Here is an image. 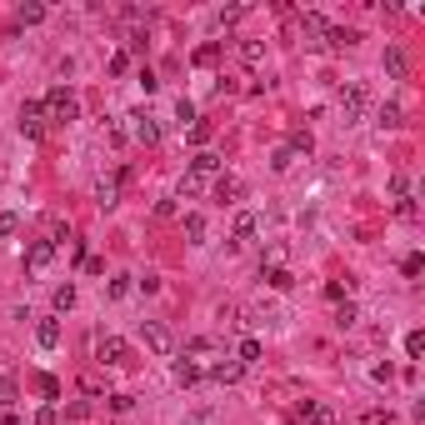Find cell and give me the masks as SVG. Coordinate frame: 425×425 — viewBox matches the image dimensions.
<instances>
[{
	"label": "cell",
	"instance_id": "36",
	"mask_svg": "<svg viewBox=\"0 0 425 425\" xmlns=\"http://www.w3.org/2000/svg\"><path fill=\"white\" fill-rule=\"evenodd\" d=\"M205 350H216V340H190V346H185V360H190V355H205Z\"/></svg>",
	"mask_w": 425,
	"mask_h": 425
},
{
	"label": "cell",
	"instance_id": "16",
	"mask_svg": "<svg viewBox=\"0 0 425 425\" xmlns=\"http://www.w3.org/2000/svg\"><path fill=\"white\" fill-rule=\"evenodd\" d=\"M301 420H305V425H330L335 415H330V406H310V400H305V406H301Z\"/></svg>",
	"mask_w": 425,
	"mask_h": 425
},
{
	"label": "cell",
	"instance_id": "27",
	"mask_svg": "<svg viewBox=\"0 0 425 425\" xmlns=\"http://www.w3.org/2000/svg\"><path fill=\"white\" fill-rule=\"evenodd\" d=\"M15 395H20V390H15V380H10V375H0V410L15 406Z\"/></svg>",
	"mask_w": 425,
	"mask_h": 425
},
{
	"label": "cell",
	"instance_id": "14",
	"mask_svg": "<svg viewBox=\"0 0 425 425\" xmlns=\"http://www.w3.org/2000/svg\"><path fill=\"white\" fill-rule=\"evenodd\" d=\"M236 196H240V180H236V176H216V200H220V205H230Z\"/></svg>",
	"mask_w": 425,
	"mask_h": 425
},
{
	"label": "cell",
	"instance_id": "29",
	"mask_svg": "<svg viewBox=\"0 0 425 425\" xmlns=\"http://www.w3.org/2000/svg\"><path fill=\"white\" fill-rule=\"evenodd\" d=\"M390 196H395V205L410 200V180H406V176H390Z\"/></svg>",
	"mask_w": 425,
	"mask_h": 425
},
{
	"label": "cell",
	"instance_id": "17",
	"mask_svg": "<svg viewBox=\"0 0 425 425\" xmlns=\"http://www.w3.org/2000/svg\"><path fill=\"white\" fill-rule=\"evenodd\" d=\"M265 285H270V290H290V285H295V275H290L285 265H270V270H265Z\"/></svg>",
	"mask_w": 425,
	"mask_h": 425
},
{
	"label": "cell",
	"instance_id": "1",
	"mask_svg": "<svg viewBox=\"0 0 425 425\" xmlns=\"http://www.w3.org/2000/svg\"><path fill=\"white\" fill-rule=\"evenodd\" d=\"M40 111H46V125H70V120H80V100H75V91L55 85V91L40 100Z\"/></svg>",
	"mask_w": 425,
	"mask_h": 425
},
{
	"label": "cell",
	"instance_id": "12",
	"mask_svg": "<svg viewBox=\"0 0 425 425\" xmlns=\"http://www.w3.org/2000/svg\"><path fill=\"white\" fill-rule=\"evenodd\" d=\"M115 200H120V176H111V180L95 185V205H100V210H111Z\"/></svg>",
	"mask_w": 425,
	"mask_h": 425
},
{
	"label": "cell",
	"instance_id": "38",
	"mask_svg": "<svg viewBox=\"0 0 425 425\" xmlns=\"http://www.w3.org/2000/svg\"><path fill=\"white\" fill-rule=\"evenodd\" d=\"M190 140L205 145V140H210V125H205V120H196V125H190Z\"/></svg>",
	"mask_w": 425,
	"mask_h": 425
},
{
	"label": "cell",
	"instance_id": "30",
	"mask_svg": "<svg viewBox=\"0 0 425 425\" xmlns=\"http://www.w3.org/2000/svg\"><path fill=\"white\" fill-rule=\"evenodd\" d=\"M75 305V285H55V310H70Z\"/></svg>",
	"mask_w": 425,
	"mask_h": 425
},
{
	"label": "cell",
	"instance_id": "20",
	"mask_svg": "<svg viewBox=\"0 0 425 425\" xmlns=\"http://www.w3.org/2000/svg\"><path fill=\"white\" fill-rule=\"evenodd\" d=\"M261 350H265L261 340H255V335H245V340H240V350H236V360H240V366H250V360H261Z\"/></svg>",
	"mask_w": 425,
	"mask_h": 425
},
{
	"label": "cell",
	"instance_id": "34",
	"mask_svg": "<svg viewBox=\"0 0 425 425\" xmlns=\"http://www.w3.org/2000/svg\"><path fill=\"white\" fill-rule=\"evenodd\" d=\"M176 115H180V125H196V105H190V100L180 95V105H176Z\"/></svg>",
	"mask_w": 425,
	"mask_h": 425
},
{
	"label": "cell",
	"instance_id": "28",
	"mask_svg": "<svg viewBox=\"0 0 425 425\" xmlns=\"http://www.w3.org/2000/svg\"><path fill=\"white\" fill-rule=\"evenodd\" d=\"M40 395H46V406H55V395H60V380H55V375H40Z\"/></svg>",
	"mask_w": 425,
	"mask_h": 425
},
{
	"label": "cell",
	"instance_id": "37",
	"mask_svg": "<svg viewBox=\"0 0 425 425\" xmlns=\"http://www.w3.org/2000/svg\"><path fill=\"white\" fill-rule=\"evenodd\" d=\"M111 295H115V301H120V295H131V275H115V281H111Z\"/></svg>",
	"mask_w": 425,
	"mask_h": 425
},
{
	"label": "cell",
	"instance_id": "11",
	"mask_svg": "<svg viewBox=\"0 0 425 425\" xmlns=\"http://www.w3.org/2000/svg\"><path fill=\"white\" fill-rule=\"evenodd\" d=\"M190 176H200V180H205V176H220V155H216V151H200L196 160H190Z\"/></svg>",
	"mask_w": 425,
	"mask_h": 425
},
{
	"label": "cell",
	"instance_id": "23",
	"mask_svg": "<svg viewBox=\"0 0 425 425\" xmlns=\"http://www.w3.org/2000/svg\"><path fill=\"white\" fill-rule=\"evenodd\" d=\"M420 270H425V255H420V250H410L406 261H400V275H410V281H415Z\"/></svg>",
	"mask_w": 425,
	"mask_h": 425
},
{
	"label": "cell",
	"instance_id": "26",
	"mask_svg": "<svg viewBox=\"0 0 425 425\" xmlns=\"http://www.w3.org/2000/svg\"><path fill=\"white\" fill-rule=\"evenodd\" d=\"M285 151H290V155H310V131H295Z\"/></svg>",
	"mask_w": 425,
	"mask_h": 425
},
{
	"label": "cell",
	"instance_id": "24",
	"mask_svg": "<svg viewBox=\"0 0 425 425\" xmlns=\"http://www.w3.org/2000/svg\"><path fill=\"white\" fill-rule=\"evenodd\" d=\"M355 321H360V315H355V305H350V301H340V310H335V325H340V330H350Z\"/></svg>",
	"mask_w": 425,
	"mask_h": 425
},
{
	"label": "cell",
	"instance_id": "40",
	"mask_svg": "<svg viewBox=\"0 0 425 425\" xmlns=\"http://www.w3.org/2000/svg\"><path fill=\"white\" fill-rule=\"evenodd\" d=\"M180 196H200V176H185L180 180Z\"/></svg>",
	"mask_w": 425,
	"mask_h": 425
},
{
	"label": "cell",
	"instance_id": "3",
	"mask_svg": "<svg viewBox=\"0 0 425 425\" xmlns=\"http://www.w3.org/2000/svg\"><path fill=\"white\" fill-rule=\"evenodd\" d=\"M95 360L100 366H131V346H125L120 335H100L95 340Z\"/></svg>",
	"mask_w": 425,
	"mask_h": 425
},
{
	"label": "cell",
	"instance_id": "42",
	"mask_svg": "<svg viewBox=\"0 0 425 425\" xmlns=\"http://www.w3.org/2000/svg\"><path fill=\"white\" fill-rule=\"evenodd\" d=\"M35 425H55V406H40V415H35Z\"/></svg>",
	"mask_w": 425,
	"mask_h": 425
},
{
	"label": "cell",
	"instance_id": "31",
	"mask_svg": "<svg viewBox=\"0 0 425 425\" xmlns=\"http://www.w3.org/2000/svg\"><path fill=\"white\" fill-rule=\"evenodd\" d=\"M240 55H245V66H261V55H265V50H261V40H245Z\"/></svg>",
	"mask_w": 425,
	"mask_h": 425
},
{
	"label": "cell",
	"instance_id": "22",
	"mask_svg": "<svg viewBox=\"0 0 425 425\" xmlns=\"http://www.w3.org/2000/svg\"><path fill=\"white\" fill-rule=\"evenodd\" d=\"M301 30H305V35H325V15H321V10H305V15H301Z\"/></svg>",
	"mask_w": 425,
	"mask_h": 425
},
{
	"label": "cell",
	"instance_id": "41",
	"mask_svg": "<svg viewBox=\"0 0 425 425\" xmlns=\"http://www.w3.org/2000/svg\"><path fill=\"white\" fill-rule=\"evenodd\" d=\"M216 55H220V46H200V50H196V60H200V66H210Z\"/></svg>",
	"mask_w": 425,
	"mask_h": 425
},
{
	"label": "cell",
	"instance_id": "39",
	"mask_svg": "<svg viewBox=\"0 0 425 425\" xmlns=\"http://www.w3.org/2000/svg\"><path fill=\"white\" fill-rule=\"evenodd\" d=\"M270 165H275V170H290V165H295V155H290L285 145H281V151H275V160H270Z\"/></svg>",
	"mask_w": 425,
	"mask_h": 425
},
{
	"label": "cell",
	"instance_id": "5",
	"mask_svg": "<svg viewBox=\"0 0 425 425\" xmlns=\"http://www.w3.org/2000/svg\"><path fill=\"white\" fill-rule=\"evenodd\" d=\"M131 135H135L140 145H160V125L145 115V111H135V115H131Z\"/></svg>",
	"mask_w": 425,
	"mask_h": 425
},
{
	"label": "cell",
	"instance_id": "18",
	"mask_svg": "<svg viewBox=\"0 0 425 425\" xmlns=\"http://www.w3.org/2000/svg\"><path fill=\"white\" fill-rule=\"evenodd\" d=\"M200 380V366L196 360H176V386H196Z\"/></svg>",
	"mask_w": 425,
	"mask_h": 425
},
{
	"label": "cell",
	"instance_id": "8",
	"mask_svg": "<svg viewBox=\"0 0 425 425\" xmlns=\"http://www.w3.org/2000/svg\"><path fill=\"white\" fill-rule=\"evenodd\" d=\"M340 111H346V120H360V111H366V91H360V85H346V91H340Z\"/></svg>",
	"mask_w": 425,
	"mask_h": 425
},
{
	"label": "cell",
	"instance_id": "15",
	"mask_svg": "<svg viewBox=\"0 0 425 425\" xmlns=\"http://www.w3.org/2000/svg\"><path fill=\"white\" fill-rule=\"evenodd\" d=\"M185 240H190V245L205 240V216H200V210H190V216H185Z\"/></svg>",
	"mask_w": 425,
	"mask_h": 425
},
{
	"label": "cell",
	"instance_id": "7",
	"mask_svg": "<svg viewBox=\"0 0 425 425\" xmlns=\"http://www.w3.org/2000/svg\"><path fill=\"white\" fill-rule=\"evenodd\" d=\"M245 375V366H240V360H216V366H210V380H216V386H236V380Z\"/></svg>",
	"mask_w": 425,
	"mask_h": 425
},
{
	"label": "cell",
	"instance_id": "13",
	"mask_svg": "<svg viewBox=\"0 0 425 425\" xmlns=\"http://www.w3.org/2000/svg\"><path fill=\"white\" fill-rule=\"evenodd\" d=\"M355 40H360L355 30H340V26H325V46H330V50H346V46H355Z\"/></svg>",
	"mask_w": 425,
	"mask_h": 425
},
{
	"label": "cell",
	"instance_id": "35",
	"mask_svg": "<svg viewBox=\"0 0 425 425\" xmlns=\"http://www.w3.org/2000/svg\"><path fill=\"white\" fill-rule=\"evenodd\" d=\"M125 70H131V55L115 50V55H111V75H125Z\"/></svg>",
	"mask_w": 425,
	"mask_h": 425
},
{
	"label": "cell",
	"instance_id": "32",
	"mask_svg": "<svg viewBox=\"0 0 425 425\" xmlns=\"http://www.w3.org/2000/svg\"><path fill=\"white\" fill-rule=\"evenodd\" d=\"M15 230H20V216L15 210H0V236H15Z\"/></svg>",
	"mask_w": 425,
	"mask_h": 425
},
{
	"label": "cell",
	"instance_id": "6",
	"mask_svg": "<svg viewBox=\"0 0 425 425\" xmlns=\"http://www.w3.org/2000/svg\"><path fill=\"white\" fill-rule=\"evenodd\" d=\"M55 261V240H30L26 245V270H46Z\"/></svg>",
	"mask_w": 425,
	"mask_h": 425
},
{
	"label": "cell",
	"instance_id": "9",
	"mask_svg": "<svg viewBox=\"0 0 425 425\" xmlns=\"http://www.w3.org/2000/svg\"><path fill=\"white\" fill-rule=\"evenodd\" d=\"M35 346L40 350H55L60 346V321H55V315H46V321L35 325Z\"/></svg>",
	"mask_w": 425,
	"mask_h": 425
},
{
	"label": "cell",
	"instance_id": "33",
	"mask_svg": "<svg viewBox=\"0 0 425 425\" xmlns=\"http://www.w3.org/2000/svg\"><path fill=\"white\" fill-rule=\"evenodd\" d=\"M400 115H406V111H400L395 100H390V105H380V125H400Z\"/></svg>",
	"mask_w": 425,
	"mask_h": 425
},
{
	"label": "cell",
	"instance_id": "19",
	"mask_svg": "<svg viewBox=\"0 0 425 425\" xmlns=\"http://www.w3.org/2000/svg\"><path fill=\"white\" fill-rule=\"evenodd\" d=\"M15 20H20V26H40V20H46V6H40V0H30V6L15 10Z\"/></svg>",
	"mask_w": 425,
	"mask_h": 425
},
{
	"label": "cell",
	"instance_id": "25",
	"mask_svg": "<svg viewBox=\"0 0 425 425\" xmlns=\"http://www.w3.org/2000/svg\"><path fill=\"white\" fill-rule=\"evenodd\" d=\"M406 355H410V360L425 355V330H410V335H406Z\"/></svg>",
	"mask_w": 425,
	"mask_h": 425
},
{
	"label": "cell",
	"instance_id": "21",
	"mask_svg": "<svg viewBox=\"0 0 425 425\" xmlns=\"http://www.w3.org/2000/svg\"><path fill=\"white\" fill-rule=\"evenodd\" d=\"M255 225H261V220H255L250 210H240V216H236V225H230V230H236V240H250V236H255Z\"/></svg>",
	"mask_w": 425,
	"mask_h": 425
},
{
	"label": "cell",
	"instance_id": "10",
	"mask_svg": "<svg viewBox=\"0 0 425 425\" xmlns=\"http://www.w3.org/2000/svg\"><path fill=\"white\" fill-rule=\"evenodd\" d=\"M406 70H410L406 50H400V46H386V75H390V80H406Z\"/></svg>",
	"mask_w": 425,
	"mask_h": 425
},
{
	"label": "cell",
	"instance_id": "4",
	"mask_svg": "<svg viewBox=\"0 0 425 425\" xmlns=\"http://www.w3.org/2000/svg\"><path fill=\"white\" fill-rule=\"evenodd\" d=\"M20 135H26V140H40V135H46V111H40V100H26V105H20Z\"/></svg>",
	"mask_w": 425,
	"mask_h": 425
},
{
	"label": "cell",
	"instance_id": "2",
	"mask_svg": "<svg viewBox=\"0 0 425 425\" xmlns=\"http://www.w3.org/2000/svg\"><path fill=\"white\" fill-rule=\"evenodd\" d=\"M140 335H145V350H155V355H176V330H170L165 321H145Z\"/></svg>",
	"mask_w": 425,
	"mask_h": 425
}]
</instances>
